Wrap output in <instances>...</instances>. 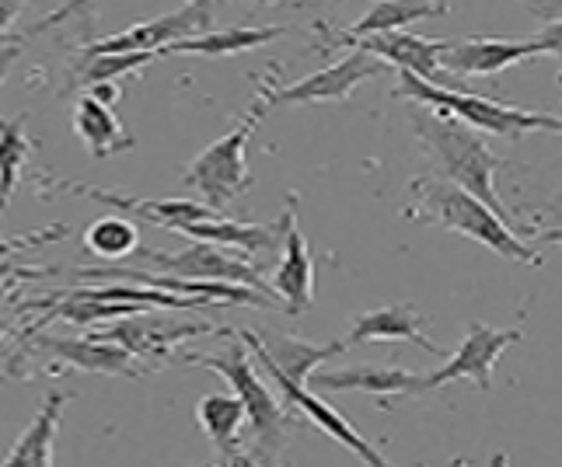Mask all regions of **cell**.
Returning <instances> with one entry per match:
<instances>
[{"instance_id": "obj_9", "label": "cell", "mask_w": 562, "mask_h": 467, "mask_svg": "<svg viewBox=\"0 0 562 467\" xmlns=\"http://www.w3.org/2000/svg\"><path fill=\"white\" fill-rule=\"evenodd\" d=\"M384 70V60L371 53H346L342 60L328 64L315 73H307L304 81L290 84V88H269V84H259V99L266 102V109L273 105H318V102H346L353 94L357 84L371 81Z\"/></svg>"}, {"instance_id": "obj_10", "label": "cell", "mask_w": 562, "mask_h": 467, "mask_svg": "<svg viewBox=\"0 0 562 467\" xmlns=\"http://www.w3.org/2000/svg\"><path fill=\"white\" fill-rule=\"evenodd\" d=\"M520 339H525L520 335V328H490L482 321H472L469 335L461 339V345L448 356V363L426 374V387L434 391V387L454 384V380H472L479 391H490L496 360L507 353L510 345H517Z\"/></svg>"}, {"instance_id": "obj_17", "label": "cell", "mask_w": 562, "mask_h": 467, "mask_svg": "<svg viewBox=\"0 0 562 467\" xmlns=\"http://www.w3.org/2000/svg\"><path fill=\"white\" fill-rule=\"evenodd\" d=\"M32 345L38 353H49L56 360H64L85 374H109V377H144L150 374V366L140 363L137 356H130L123 345L105 342V339H60V335H32Z\"/></svg>"}, {"instance_id": "obj_13", "label": "cell", "mask_w": 562, "mask_h": 467, "mask_svg": "<svg viewBox=\"0 0 562 467\" xmlns=\"http://www.w3.org/2000/svg\"><path fill=\"white\" fill-rule=\"evenodd\" d=\"M307 387H312V391H363V395H374L381 408H387V398L430 391L423 369L416 374V369H405V366H378V363L322 369V374L307 377Z\"/></svg>"}, {"instance_id": "obj_5", "label": "cell", "mask_w": 562, "mask_h": 467, "mask_svg": "<svg viewBox=\"0 0 562 467\" xmlns=\"http://www.w3.org/2000/svg\"><path fill=\"white\" fill-rule=\"evenodd\" d=\"M266 115V102L256 99L251 109L238 119V126L224 133L221 140H213L196 161L186 168V185L196 189L210 209L224 213L235 200H241L251 189V171H248V140L256 133L259 119Z\"/></svg>"}, {"instance_id": "obj_27", "label": "cell", "mask_w": 562, "mask_h": 467, "mask_svg": "<svg viewBox=\"0 0 562 467\" xmlns=\"http://www.w3.org/2000/svg\"><path fill=\"white\" fill-rule=\"evenodd\" d=\"M158 60V53H102V56H81V64L74 70L70 88H91L102 81H115L130 70H140Z\"/></svg>"}, {"instance_id": "obj_12", "label": "cell", "mask_w": 562, "mask_h": 467, "mask_svg": "<svg viewBox=\"0 0 562 467\" xmlns=\"http://www.w3.org/2000/svg\"><path fill=\"white\" fill-rule=\"evenodd\" d=\"M43 192H74V196H88L102 206H115L120 213H130V217H140L147 224H158L168 230H179L186 234V227L210 220V217H221L217 209H210L206 203H189V200H140V196H123V192H109V189H94L85 182H53Z\"/></svg>"}, {"instance_id": "obj_20", "label": "cell", "mask_w": 562, "mask_h": 467, "mask_svg": "<svg viewBox=\"0 0 562 467\" xmlns=\"http://www.w3.org/2000/svg\"><path fill=\"white\" fill-rule=\"evenodd\" d=\"M273 297L283 304V310L290 318L304 315L315 300V259L307 251L304 234L297 230V220H290L283 230V259L273 272Z\"/></svg>"}, {"instance_id": "obj_38", "label": "cell", "mask_w": 562, "mask_h": 467, "mask_svg": "<svg viewBox=\"0 0 562 467\" xmlns=\"http://www.w3.org/2000/svg\"><path fill=\"white\" fill-rule=\"evenodd\" d=\"M35 4H43V8H49V4H56V0H35Z\"/></svg>"}, {"instance_id": "obj_4", "label": "cell", "mask_w": 562, "mask_h": 467, "mask_svg": "<svg viewBox=\"0 0 562 467\" xmlns=\"http://www.w3.org/2000/svg\"><path fill=\"white\" fill-rule=\"evenodd\" d=\"M398 99L419 102L434 112H448L464 126H472L479 133H493V136H507V140H520L525 133H562V119L549 112H528L517 105H503L493 99H482L479 91H451V88H437L423 77L398 70Z\"/></svg>"}, {"instance_id": "obj_35", "label": "cell", "mask_w": 562, "mask_h": 467, "mask_svg": "<svg viewBox=\"0 0 562 467\" xmlns=\"http://www.w3.org/2000/svg\"><path fill=\"white\" fill-rule=\"evenodd\" d=\"M535 238L541 241V244H562V227H549V230H538Z\"/></svg>"}, {"instance_id": "obj_14", "label": "cell", "mask_w": 562, "mask_h": 467, "mask_svg": "<svg viewBox=\"0 0 562 467\" xmlns=\"http://www.w3.org/2000/svg\"><path fill=\"white\" fill-rule=\"evenodd\" d=\"M528 56H541L531 38L514 43V38H490V35H472V38H443L440 49V70L458 77H493L507 70Z\"/></svg>"}, {"instance_id": "obj_32", "label": "cell", "mask_w": 562, "mask_h": 467, "mask_svg": "<svg viewBox=\"0 0 562 467\" xmlns=\"http://www.w3.org/2000/svg\"><path fill=\"white\" fill-rule=\"evenodd\" d=\"M531 14L541 22H559L562 18V0H531Z\"/></svg>"}, {"instance_id": "obj_33", "label": "cell", "mask_w": 562, "mask_h": 467, "mask_svg": "<svg viewBox=\"0 0 562 467\" xmlns=\"http://www.w3.org/2000/svg\"><path fill=\"white\" fill-rule=\"evenodd\" d=\"M22 4L25 0H0V38H4V32L11 29L14 18L22 14Z\"/></svg>"}, {"instance_id": "obj_6", "label": "cell", "mask_w": 562, "mask_h": 467, "mask_svg": "<svg viewBox=\"0 0 562 467\" xmlns=\"http://www.w3.org/2000/svg\"><path fill=\"white\" fill-rule=\"evenodd\" d=\"M137 255L150 262V272H161V276L192 280V283H235V286H248V289H256V294L273 297V289L262 280V262L241 255V251H224L221 244L192 241L186 251L140 248Z\"/></svg>"}, {"instance_id": "obj_40", "label": "cell", "mask_w": 562, "mask_h": 467, "mask_svg": "<svg viewBox=\"0 0 562 467\" xmlns=\"http://www.w3.org/2000/svg\"><path fill=\"white\" fill-rule=\"evenodd\" d=\"M210 467H217V464H210Z\"/></svg>"}, {"instance_id": "obj_1", "label": "cell", "mask_w": 562, "mask_h": 467, "mask_svg": "<svg viewBox=\"0 0 562 467\" xmlns=\"http://www.w3.org/2000/svg\"><path fill=\"white\" fill-rule=\"evenodd\" d=\"M405 220L461 234V238L486 244L490 251H496V255L520 262V265H541V255L514 227H507L486 203H479L472 192L451 185L448 179H434V174H419V179H413Z\"/></svg>"}, {"instance_id": "obj_36", "label": "cell", "mask_w": 562, "mask_h": 467, "mask_svg": "<svg viewBox=\"0 0 562 467\" xmlns=\"http://www.w3.org/2000/svg\"><path fill=\"white\" fill-rule=\"evenodd\" d=\"M186 4L200 8V11H210V8H213V0H186Z\"/></svg>"}, {"instance_id": "obj_21", "label": "cell", "mask_w": 562, "mask_h": 467, "mask_svg": "<svg viewBox=\"0 0 562 467\" xmlns=\"http://www.w3.org/2000/svg\"><path fill=\"white\" fill-rule=\"evenodd\" d=\"M196 425L217 451V467H251L241 446L245 408L235 395H206L196 405Z\"/></svg>"}, {"instance_id": "obj_22", "label": "cell", "mask_w": 562, "mask_h": 467, "mask_svg": "<svg viewBox=\"0 0 562 467\" xmlns=\"http://www.w3.org/2000/svg\"><path fill=\"white\" fill-rule=\"evenodd\" d=\"M67 401H70L67 391H49L35 419L25 425V433L11 443V451L0 460V467H53V443L56 433H60Z\"/></svg>"}, {"instance_id": "obj_2", "label": "cell", "mask_w": 562, "mask_h": 467, "mask_svg": "<svg viewBox=\"0 0 562 467\" xmlns=\"http://www.w3.org/2000/svg\"><path fill=\"white\" fill-rule=\"evenodd\" d=\"M413 129L423 140L426 153L434 158V164L440 168V179H448L451 185L472 192V196L479 203H486L503 224L514 227V217L507 213V206L499 203V192H496V174L507 161H503L499 153H493L486 136L472 126H464L461 119H454V115L434 112V109L416 112Z\"/></svg>"}, {"instance_id": "obj_11", "label": "cell", "mask_w": 562, "mask_h": 467, "mask_svg": "<svg viewBox=\"0 0 562 467\" xmlns=\"http://www.w3.org/2000/svg\"><path fill=\"white\" fill-rule=\"evenodd\" d=\"M213 25V11H200L186 4L182 11H168L154 22H140L120 35L99 38V43H88L85 56H102V53H161L165 46L179 43V38L203 35ZM161 60V56H158Z\"/></svg>"}, {"instance_id": "obj_16", "label": "cell", "mask_w": 562, "mask_h": 467, "mask_svg": "<svg viewBox=\"0 0 562 467\" xmlns=\"http://www.w3.org/2000/svg\"><path fill=\"white\" fill-rule=\"evenodd\" d=\"M245 345H251V353L259 356L262 366L269 369H277V374H283L286 380H294V384H304L307 387V377L315 374V369L325 363V360H333V356H342L346 342H304V339H294V335H286V332H235Z\"/></svg>"}, {"instance_id": "obj_30", "label": "cell", "mask_w": 562, "mask_h": 467, "mask_svg": "<svg viewBox=\"0 0 562 467\" xmlns=\"http://www.w3.org/2000/svg\"><path fill=\"white\" fill-rule=\"evenodd\" d=\"M266 4L283 8V11H325V8L339 4V0H266Z\"/></svg>"}, {"instance_id": "obj_25", "label": "cell", "mask_w": 562, "mask_h": 467, "mask_svg": "<svg viewBox=\"0 0 562 467\" xmlns=\"http://www.w3.org/2000/svg\"><path fill=\"white\" fill-rule=\"evenodd\" d=\"M290 32L286 25H269V29H224V32H203L192 38H179V43L165 46L158 56H176V53H192V56H235L248 53L256 46H266Z\"/></svg>"}, {"instance_id": "obj_39", "label": "cell", "mask_w": 562, "mask_h": 467, "mask_svg": "<svg viewBox=\"0 0 562 467\" xmlns=\"http://www.w3.org/2000/svg\"><path fill=\"white\" fill-rule=\"evenodd\" d=\"M200 467H210V464H200Z\"/></svg>"}, {"instance_id": "obj_24", "label": "cell", "mask_w": 562, "mask_h": 467, "mask_svg": "<svg viewBox=\"0 0 562 467\" xmlns=\"http://www.w3.org/2000/svg\"><path fill=\"white\" fill-rule=\"evenodd\" d=\"M448 11H451L448 0H378V4L367 11L357 25L339 29V32L350 35V38L378 35V32H402L413 22H423V18H440Z\"/></svg>"}, {"instance_id": "obj_3", "label": "cell", "mask_w": 562, "mask_h": 467, "mask_svg": "<svg viewBox=\"0 0 562 467\" xmlns=\"http://www.w3.org/2000/svg\"><path fill=\"white\" fill-rule=\"evenodd\" d=\"M182 363L189 366H203L210 374L224 377L231 387H235V398L245 408V422H248V460L251 467H277L283 443L290 433V408L283 405V398H277L269 387L262 384V377L256 374V363L248 360L241 339L235 335L224 353H186Z\"/></svg>"}, {"instance_id": "obj_26", "label": "cell", "mask_w": 562, "mask_h": 467, "mask_svg": "<svg viewBox=\"0 0 562 467\" xmlns=\"http://www.w3.org/2000/svg\"><path fill=\"white\" fill-rule=\"evenodd\" d=\"M85 248L102 262H123L140 251V230L123 217H102L88 224L85 230Z\"/></svg>"}, {"instance_id": "obj_37", "label": "cell", "mask_w": 562, "mask_h": 467, "mask_svg": "<svg viewBox=\"0 0 562 467\" xmlns=\"http://www.w3.org/2000/svg\"><path fill=\"white\" fill-rule=\"evenodd\" d=\"M4 276H8V265H0V283H4ZM0 349H4V345H0Z\"/></svg>"}, {"instance_id": "obj_29", "label": "cell", "mask_w": 562, "mask_h": 467, "mask_svg": "<svg viewBox=\"0 0 562 467\" xmlns=\"http://www.w3.org/2000/svg\"><path fill=\"white\" fill-rule=\"evenodd\" d=\"M531 43L538 46V53H552L562 67V18L559 22H546V29L531 35ZM559 84H562V70H559Z\"/></svg>"}, {"instance_id": "obj_31", "label": "cell", "mask_w": 562, "mask_h": 467, "mask_svg": "<svg viewBox=\"0 0 562 467\" xmlns=\"http://www.w3.org/2000/svg\"><path fill=\"white\" fill-rule=\"evenodd\" d=\"M88 94H91L94 102H102V105L112 109L115 102H120V94H123V91H120V84H115V81H102V84H91Z\"/></svg>"}, {"instance_id": "obj_28", "label": "cell", "mask_w": 562, "mask_h": 467, "mask_svg": "<svg viewBox=\"0 0 562 467\" xmlns=\"http://www.w3.org/2000/svg\"><path fill=\"white\" fill-rule=\"evenodd\" d=\"M91 4H94V0H64V4L56 8V11H49L46 18H38V22L29 29V35H38V32H46V29H56V25L70 22V18H85V14L91 11Z\"/></svg>"}, {"instance_id": "obj_8", "label": "cell", "mask_w": 562, "mask_h": 467, "mask_svg": "<svg viewBox=\"0 0 562 467\" xmlns=\"http://www.w3.org/2000/svg\"><path fill=\"white\" fill-rule=\"evenodd\" d=\"M91 335L123 345L130 356H137L140 363L154 369V366L171 363V349L179 342L200 339V335H231V328H213V321H186V318H168L161 310H144V315L123 318Z\"/></svg>"}, {"instance_id": "obj_19", "label": "cell", "mask_w": 562, "mask_h": 467, "mask_svg": "<svg viewBox=\"0 0 562 467\" xmlns=\"http://www.w3.org/2000/svg\"><path fill=\"white\" fill-rule=\"evenodd\" d=\"M426 321H430V318H423L413 304H387V307L363 310V315H357L350 335H346L342 342L350 349L367 345V342H413V345L423 349V353L443 356V349L423 335Z\"/></svg>"}, {"instance_id": "obj_15", "label": "cell", "mask_w": 562, "mask_h": 467, "mask_svg": "<svg viewBox=\"0 0 562 467\" xmlns=\"http://www.w3.org/2000/svg\"><path fill=\"white\" fill-rule=\"evenodd\" d=\"M269 369V366H266ZM269 377H273V384L280 387V398L283 405L290 408L294 415H304L307 422L315 425V430H322L325 436H333L336 443H342L346 451H353L367 467H392L374 443H367L360 433H357V425L350 419H342L333 405H325L312 387H304V384H294V380H286L283 374H277V369H269Z\"/></svg>"}, {"instance_id": "obj_18", "label": "cell", "mask_w": 562, "mask_h": 467, "mask_svg": "<svg viewBox=\"0 0 562 467\" xmlns=\"http://www.w3.org/2000/svg\"><path fill=\"white\" fill-rule=\"evenodd\" d=\"M25 123H29V115H18V119H4V115H0V224H4V213H8L14 192H18V182H22V171L32 158V140L25 133ZM64 234H67V227L56 224V227L38 230L32 238H22L14 244L0 241V255L11 248H32L43 241H56V238H64Z\"/></svg>"}, {"instance_id": "obj_34", "label": "cell", "mask_w": 562, "mask_h": 467, "mask_svg": "<svg viewBox=\"0 0 562 467\" xmlns=\"http://www.w3.org/2000/svg\"><path fill=\"white\" fill-rule=\"evenodd\" d=\"M18 53H22V43H8V46H0V84H4L8 70L14 67Z\"/></svg>"}, {"instance_id": "obj_23", "label": "cell", "mask_w": 562, "mask_h": 467, "mask_svg": "<svg viewBox=\"0 0 562 467\" xmlns=\"http://www.w3.org/2000/svg\"><path fill=\"white\" fill-rule=\"evenodd\" d=\"M74 133L81 136L91 158H112V153L133 150V136L120 126L115 112L102 102H94L91 94H81L74 105Z\"/></svg>"}, {"instance_id": "obj_7", "label": "cell", "mask_w": 562, "mask_h": 467, "mask_svg": "<svg viewBox=\"0 0 562 467\" xmlns=\"http://www.w3.org/2000/svg\"><path fill=\"white\" fill-rule=\"evenodd\" d=\"M315 32L322 35L318 49H336V46H350L360 53H371L384 64H395L398 70H409L423 81H430L437 88H451V91H469L464 81L458 77L443 73L440 70V49H443V38H426V35H413V32H378V35H360L350 38L342 35L339 29H328L325 22H315Z\"/></svg>"}]
</instances>
